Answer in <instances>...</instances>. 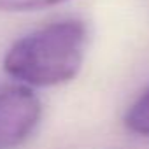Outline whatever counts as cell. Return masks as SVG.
<instances>
[{"instance_id":"cell-1","label":"cell","mask_w":149,"mask_h":149,"mask_svg":"<svg viewBox=\"0 0 149 149\" xmlns=\"http://www.w3.org/2000/svg\"><path fill=\"white\" fill-rule=\"evenodd\" d=\"M88 28L79 19H61L16 40L4 56V70L30 86H56L79 74Z\"/></svg>"},{"instance_id":"cell-2","label":"cell","mask_w":149,"mask_h":149,"mask_svg":"<svg viewBox=\"0 0 149 149\" xmlns=\"http://www.w3.org/2000/svg\"><path fill=\"white\" fill-rule=\"evenodd\" d=\"M40 100L23 86L11 84L0 88V149L19 146L39 125Z\"/></svg>"},{"instance_id":"cell-4","label":"cell","mask_w":149,"mask_h":149,"mask_svg":"<svg viewBox=\"0 0 149 149\" xmlns=\"http://www.w3.org/2000/svg\"><path fill=\"white\" fill-rule=\"evenodd\" d=\"M67 0H0V13H32L58 6Z\"/></svg>"},{"instance_id":"cell-3","label":"cell","mask_w":149,"mask_h":149,"mask_svg":"<svg viewBox=\"0 0 149 149\" xmlns=\"http://www.w3.org/2000/svg\"><path fill=\"white\" fill-rule=\"evenodd\" d=\"M125 125L130 132L149 137V88L130 105L125 114Z\"/></svg>"}]
</instances>
